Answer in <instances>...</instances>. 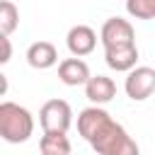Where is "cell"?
Here are the masks:
<instances>
[{"instance_id": "6da1fadb", "label": "cell", "mask_w": 155, "mask_h": 155, "mask_svg": "<svg viewBox=\"0 0 155 155\" xmlns=\"http://www.w3.org/2000/svg\"><path fill=\"white\" fill-rule=\"evenodd\" d=\"M78 133L97 155H140L138 143L102 107H87L78 114Z\"/></svg>"}, {"instance_id": "7a4b0ae2", "label": "cell", "mask_w": 155, "mask_h": 155, "mask_svg": "<svg viewBox=\"0 0 155 155\" xmlns=\"http://www.w3.org/2000/svg\"><path fill=\"white\" fill-rule=\"evenodd\" d=\"M34 133V116L29 109L15 104V102H2L0 104V136L7 143H24Z\"/></svg>"}, {"instance_id": "3957f363", "label": "cell", "mask_w": 155, "mask_h": 155, "mask_svg": "<svg viewBox=\"0 0 155 155\" xmlns=\"http://www.w3.org/2000/svg\"><path fill=\"white\" fill-rule=\"evenodd\" d=\"M39 124L44 133H65L73 124V111L65 99H48L39 111Z\"/></svg>"}, {"instance_id": "277c9868", "label": "cell", "mask_w": 155, "mask_h": 155, "mask_svg": "<svg viewBox=\"0 0 155 155\" xmlns=\"http://www.w3.org/2000/svg\"><path fill=\"white\" fill-rule=\"evenodd\" d=\"M124 90H126V94H128L133 102L148 99V97L155 92V68H148V65L133 68V70L126 75Z\"/></svg>"}, {"instance_id": "5b68a950", "label": "cell", "mask_w": 155, "mask_h": 155, "mask_svg": "<svg viewBox=\"0 0 155 155\" xmlns=\"http://www.w3.org/2000/svg\"><path fill=\"white\" fill-rule=\"evenodd\" d=\"M99 39H102V46L104 48H111V46H124V44H136V34H133V27L128 19L124 17H109L104 24H102V31H99Z\"/></svg>"}, {"instance_id": "8992f818", "label": "cell", "mask_w": 155, "mask_h": 155, "mask_svg": "<svg viewBox=\"0 0 155 155\" xmlns=\"http://www.w3.org/2000/svg\"><path fill=\"white\" fill-rule=\"evenodd\" d=\"M65 44H68V51H70L75 58H80V56H87V53L94 51V46H97V34H94V29L87 27V24H75V27L68 31Z\"/></svg>"}, {"instance_id": "52a82bcc", "label": "cell", "mask_w": 155, "mask_h": 155, "mask_svg": "<svg viewBox=\"0 0 155 155\" xmlns=\"http://www.w3.org/2000/svg\"><path fill=\"white\" fill-rule=\"evenodd\" d=\"M104 61L116 73H131L136 68V61H138V48H136V44H124V46L104 48Z\"/></svg>"}, {"instance_id": "ba28073f", "label": "cell", "mask_w": 155, "mask_h": 155, "mask_svg": "<svg viewBox=\"0 0 155 155\" xmlns=\"http://www.w3.org/2000/svg\"><path fill=\"white\" fill-rule=\"evenodd\" d=\"M90 68L82 58H65L58 63V80L68 87H78V85H87L90 80Z\"/></svg>"}, {"instance_id": "9c48e42d", "label": "cell", "mask_w": 155, "mask_h": 155, "mask_svg": "<svg viewBox=\"0 0 155 155\" xmlns=\"http://www.w3.org/2000/svg\"><path fill=\"white\" fill-rule=\"evenodd\" d=\"M85 97H87L94 107L107 104V102H111V99L116 97V85H114V80L107 78V75H92V78L87 80V85H85Z\"/></svg>"}, {"instance_id": "30bf717a", "label": "cell", "mask_w": 155, "mask_h": 155, "mask_svg": "<svg viewBox=\"0 0 155 155\" xmlns=\"http://www.w3.org/2000/svg\"><path fill=\"white\" fill-rule=\"evenodd\" d=\"M27 63L36 70H46L58 63V51L51 41H34L27 48Z\"/></svg>"}, {"instance_id": "8fae6325", "label": "cell", "mask_w": 155, "mask_h": 155, "mask_svg": "<svg viewBox=\"0 0 155 155\" xmlns=\"http://www.w3.org/2000/svg\"><path fill=\"white\" fill-rule=\"evenodd\" d=\"M39 150L41 155H70V140L65 133H44Z\"/></svg>"}, {"instance_id": "7c38bea8", "label": "cell", "mask_w": 155, "mask_h": 155, "mask_svg": "<svg viewBox=\"0 0 155 155\" xmlns=\"http://www.w3.org/2000/svg\"><path fill=\"white\" fill-rule=\"evenodd\" d=\"M19 24V10L12 0H2L0 2V34L10 36Z\"/></svg>"}, {"instance_id": "4fadbf2b", "label": "cell", "mask_w": 155, "mask_h": 155, "mask_svg": "<svg viewBox=\"0 0 155 155\" xmlns=\"http://www.w3.org/2000/svg\"><path fill=\"white\" fill-rule=\"evenodd\" d=\"M126 12L136 19H155V0H126Z\"/></svg>"}, {"instance_id": "5bb4252c", "label": "cell", "mask_w": 155, "mask_h": 155, "mask_svg": "<svg viewBox=\"0 0 155 155\" xmlns=\"http://www.w3.org/2000/svg\"><path fill=\"white\" fill-rule=\"evenodd\" d=\"M0 46H2V56H0V63H7L12 58V46H10V36L0 34Z\"/></svg>"}]
</instances>
